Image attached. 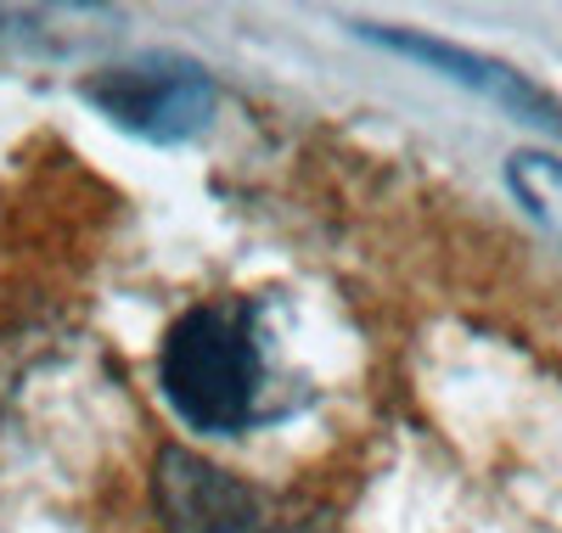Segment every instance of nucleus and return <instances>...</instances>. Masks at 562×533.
<instances>
[{"instance_id": "obj_1", "label": "nucleus", "mask_w": 562, "mask_h": 533, "mask_svg": "<svg viewBox=\"0 0 562 533\" xmlns=\"http://www.w3.org/2000/svg\"><path fill=\"white\" fill-rule=\"evenodd\" d=\"M158 382L192 432H248L265 421V337L254 298L192 304L158 349Z\"/></svg>"}, {"instance_id": "obj_2", "label": "nucleus", "mask_w": 562, "mask_h": 533, "mask_svg": "<svg viewBox=\"0 0 562 533\" xmlns=\"http://www.w3.org/2000/svg\"><path fill=\"white\" fill-rule=\"evenodd\" d=\"M85 102L119 129L158 140V147H180L209 129L214 113V79L186 63V57H130L85 79Z\"/></svg>"}, {"instance_id": "obj_3", "label": "nucleus", "mask_w": 562, "mask_h": 533, "mask_svg": "<svg viewBox=\"0 0 562 533\" xmlns=\"http://www.w3.org/2000/svg\"><path fill=\"white\" fill-rule=\"evenodd\" d=\"M158 506L169 517V533H281L259 489L214 461H198L192 450L158 455Z\"/></svg>"}, {"instance_id": "obj_4", "label": "nucleus", "mask_w": 562, "mask_h": 533, "mask_svg": "<svg viewBox=\"0 0 562 533\" xmlns=\"http://www.w3.org/2000/svg\"><path fill=\"white\" fill-rule=\"evenodd\" d=\"M355 34L371 39V45H383V52H394V57H411L422 68H434V73L467 84V90H484L490 102H501L506 113H518V118L562 135V107L551 102L535 79H524L518 68H506L495 57H479V52H461V45H450V39H428V34H416V29H371V23H355Z\"/></svg>"}, {"instance_id": "obj_5", "label": "nucleus", "mask_w": 562, "mask_h": 533, "mask_svg": "<svg viewBox=\"0 0 562 533\" xmlns=\"http://www.w3.org/2000/svg\"><path fill=\"white\" fill-rule=\"evenodd\" d=\"M506 180L512 191L524 197V208L546 225L562 230V163L546 158V152H512L506 158Z\"/></svg>"}]
</instances>
